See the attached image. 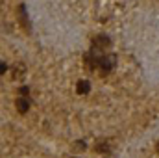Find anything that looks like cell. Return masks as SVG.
<instances>
[{
	"label": "cell",
	"mask_w": 159,
	"mask_h": 158,
	"mask_svg": "<svg viewBox=\"0 0 159 158\" xmlns=\"http://www.w3.org/2000/svg\"><path fill=\"white\" fill-rule=\"evenodd\" d=\"M113 67H115V56H102V58H100L98 69H100L104 75L111 73V69H113Z\"/></svg>",
	"instance_id": "6da1fadb"
},
{
	"label": "cell",
	"mask_w": 159,
	"mask_h": 158,
	"mask_svg": "<svg viewBox=\"0 0 159 158\" xmlns=\"http://www.w3.org/2000/svg\"><path fill=\"white\" fill-rule=\"evenodd\" d=\"M93 47H94L96 50L107 48V47H111V37L106 36V34H100V36H96V37L93 39Z\"/></svg>",
	"instance_id": "7a4b0ae2"
},
{
	"label": "cell",
	"mask_w": 159,
	"mask_h": 158,
	"mask_svg": "<svg viewBox=\"0 0 159 158\" xmlns=\"http://www.w3.org/2000/svg\"><path fill=\"white\" fill-rule=\"evenodd\" d=\"M19 11H20V22H22V26H24V30L30 34V32H32V22H30V19H28L26 6H24V4H22V6H19Z\"/></svg>",
	"instance_id": "3957f363"
},
{
	"label": "cell",
	"mask_w": 159,
	"mask_h": 158,
	"mask_svg": "<svg viewBox=\"0 0 159 158\" xmlns=\"http://www.w3.org/2000/svg\"><path fill=\"white\" fill-rule=\"evenodd\" d=\"M15 104H17L19 114H26L28 108H30V99H26V97H19V99L15 101Z\"/></svg>",
	"instance_id": "277c9868"
},
{
	"label": "cell",
	"mask_w": 159,
	"mask_h": 158,
	"mask_svg": "<svg viewBox=\"0 0 159 158\" xmlns=\"http://www.w3.org/2000/svg\"><path fill=\"white\" fill-rule=\"evenodd\" d=\"M76 91H78L80 95H87V93L91 91V84H89V80H80L78 86H76Z\"/></svg>",
	"instance_id": "5b68a950"
},
{
	"label": "cell",
	"mask_w": 159,
	"mask_h": 158,
	"mask_svg": "<svg viewBox=\"0 0 159 158\" xmlns=\"http://www.w3.org/2000/svg\"><path fill=\"white\" fill-rule=\"evenodd\" d=\"M24 71H26V67H24L22 63H17V65L13 67V78H19V77H20Z\"/></svg>",
	"instance_id": "8992f818"
},
{
	"label": "cell",
	"mask_w": 159,
	"mask_h": 158,
	"mask_svg": "<svg viewBox=\"0 0 159 158\" xmlns=\"http://www.w3.org/2000/svg\"><path fill=\"white\" fill-rule=\"evenodd\" d=\"M94 149H96L98 153H107V151H109V145H107V141H96Z\"/></svg>",
	"instance_id": "52a82bcc"
},
{
	"label": "cell",
	"mask_w": 159,
	"mask_h": 158,
	"mask_svg": "<svg viewBox=\"0 0 159 158\" xmlns=\"http://www.w3.org/2000/svg\"><path fill=\"white\" fill-rule=\"evenodd\" d=\"M74 147H76L78 151H85V149H87V143H85V141H76Z\"/></svg>",
	"instance_id": "ba28073f"
},
{
	"label": "cell",
	"mask_w": 159,
	"mask_h": 158,
	"mask_svg": "<svg viewBox=\"0 0 159 158\" xmlns=\"http://www.w3.org/2000/svg\"><path fill=\"white\" fill-rule=\"evenodd\" d=\"M28 91H30V87H28V86H22V87L19 89V93H20L22 97H26V95H28Z\"/></svg>",
	"instance_id": "9c48e42d"
},
{
	"label": "cell",
	"mask_w": 159,
	"mask_h": 158,
	"mask_svg": "<svg viewBox=\"0 0 159 158\" xmlns=\"http://www.w3.org/2000/svg\"><path fill=\"white\" fill-rule=\"evenodd\" d=\"M6 69H7V65H6V62H2V65H0V71H2V75L6 73Z\"/></svg>",
	"instance_id": "30bf717a"
},
{
	"label": "cell",
	"mask_w": 159,
	"mask_h": 158,
	"mask_svg": "<svg viewBox=\"0 0 159 158\" xmlns=\"http://www.w3.org/2000/svg\"><path fill=\"white\" fill-rule=\"evenodd\" d=\"M157 153H159V141H157Z\"/></svg>",
	"instance_id": "8fae6325"
},
{
	"label": "cell",
	"mask_w": 159,
	"mask_h": 158,
	"mask_svg": "<svg viewBox=\"0 0 159 158\" xmlns=\"http://www.w3.org/2000/svg\"><path fill=\"white\" fill-rule=\"evenodd\" d=\"M72 158H76V156H72Z\"/></svg>",
	"instance_id": "7c38bea8"
}]
</instances>
